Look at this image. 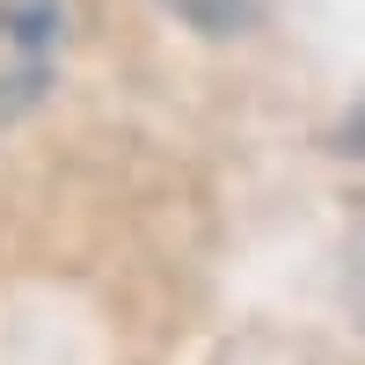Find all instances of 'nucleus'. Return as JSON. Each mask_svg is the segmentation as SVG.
Instances as JSON below:
<instances>
[{
    "mask_svg": "<svg viewBox=\"0 0 365 365\" xmlns=\"http://www.w3.org/2000/svg\"><path fill=\"white\" fill-rule=\"evenodd\" d=\"M351 299H358V314H365V234L351 241Z\"/></svg>",
    "mask_w": 365,
    "mask_h": 365,
    "instance_id": "nucleus-3",
    "label": "nucleus"
},
{
    "mask_svg": "<svg viewBox=\"0 0 365 365\" xmlns=\"http://www.w3.org/2000/svg\"><path fill=\"white\" fill-rule=\"evenodd\" d=\"M58 44H66V8L58 0H0V117L29 110L51 88Z\"/></svg>",
    "mask_w": 365,
    "mask_h": 365,
    "instance_id": "nucleus-1",
    "label": "nucleus"
},
{
    "mask_svg": "<svg viewBox=\"0 0 365 365\" xmlns=\"http://www.w3.org/2000/svg\"><path fill=\"white\" fill-rule=\"evenodd\" d=\"M344 139H351V146H358V154H365V110L351 117V132H344Z\"/></svg>",
    "mask_w": 365,
    "mask_h": 365,
    "instance_id": "nucleus-4",
    "label": "nucleus"
},
{
    "mask_svg": "<svg viewBox=\"0 0 365 365\" xmlns=\"http://www.w3.org/2000/svg\"><path fill=\"white\" fill-rule=\"evenodd\" d=\"M168 8L190 22V29H205V37H234V29H249L256 0H168Z\"/></svg>",
    "mask_w": 365,
    "mask_h": 365,
    "instance_id": "nucleus-2",
    "label": "nucleus"
}]
</instances>
